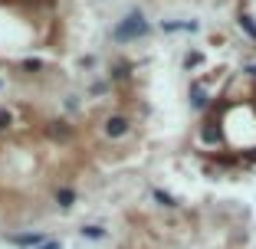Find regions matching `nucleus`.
<instances>
[{"mask_svg": "<svg viewBox=\"0 0 256 249\" xmlns=\"http://www.w3.org/2000/svg\"><path fill=\"white\" fill-rule=\"evenodd\" d=\"M151 33V23L144 20L142 10H132V13L125 16V20L115 23V30H112V39L115 43H132V39H142Z\"/></svg>", "mask_w": 256, "mask_h": 249, "instance_id": "f257e3e1", "label": "nucleus"}, {"mask_svg": "<svg viewBox=\"0 0 256 249\" xmlns=\"http://www.w3.org/2000/svg\"><path fill=\"white\" fill-rule=\"evenodd\" d=\"M220 138H224V128H220V121L217 118H207L200 125V141L204 144H217Z\"/></svg>", "mask_w": 256, "mask_h": 249, "instance_id": "f03ea898", "label": "nucleus"}, {"mask_svg": "<svg viewBox=\"0 0 256 249\" xmlns=\"http://www.w3.org/2000/svg\"><path fill=\"white\" fill-rule=\"evenodd\" d=\"M128 118L125 115H112V118H106V135L108 138H122V135H128Z\"/></svg>", "mask_w": 256, "mask_h": 249, "instance_id": "7ed1b4c3", "label": "nucleus"}, {"mask_svg": "<svg viewBox=\"0 0 256 249\" xmlns=\"http://www.w3.org/2000/svg\"><path fill=\"white\" fill-rule=\"evenodd\" d=\"M46 135L53 138V141H69V138H72V128H69V121H50V125H46Z\"/></svg>", "mask_w": 256, "mask_h": 249, "instance_id": "20e7f679", "label": "nucleus"}, {"mask_svg": "<svg viewBox=\"0 0 256 249\" xmlns=\"http://www.w3.org/2000/svg\"><path fill=\"white\" fill-rule=\"evenodd\" d=\"M10 243L14 246H26V249H40L46 243V236L43 233H16V236H10Z\"/></svg>", "mask_w": 256, "mask_h": 249, "instance_id": "39448f33", "label": "nucleus"}, {"mask_svg": "<svg viewBox=\"0 0 256 249\" xmlns=\"http://www.w3.org/2000/svg\"><path fill=\"white\" fill-rule=\"evenodd\" d=\"M207 102H210V98H207V89H204L200 82H194L190 85V108H194V112H204Z\"/></svg>", "mask_w": 256, "mask_h": 249, "instance_id": "423d86ee", "label": "nucleus"}, {"mask_svg": "<svg viewBox=\"0 0 256 249\" xmlns=\"http://www.w3.org/2000/svg\"><path fill=\"white\" fill-rule=\"evenodd\" d=\"M56 204H60V207H72L76 204V190L60 187V190H56Z\"/></svg>", "mask_w": 256, "mask_h": 249, "instance_id": "0eeeda50", "label": "nucleus"}, {"mask_svg": "<svg viewBox=\"0 0 256 249\" xmlns=\"http://www.w3.org/2000/svg\"><path fill=\"white\" fill-rule=\"evenodd\" d=\"M20 69L26 72V76H36V72H43V59H23Z\"/></svg>", "mask_w": 256, "mask_h": 249, "instance_id": "6e6552de", "label": "nucleus"}, {"mask_svg": "<svg viewBox=\"0 0 256 249\" xmlns=\"http://www.w3.org/2000/svg\"><path fill=\"white\" fill-rule=\"evenodd\" d=\"M79 233H82L86 240H106V230H102V227H82Z\"/></svg>", "mask_w": 256, "mask_h": 249, "instance_id": "1a4fd4ad", "label": "nucleus"}, {"mask_svg": "<svg viewBox=\"0 0 256 249\" xmlns=\"http://www.w3.org/2000/svg\"><path fill=\"white\" fill-rule=\"evenodd\" d=\"M154 200H158L161 207H171V210H174V207H178V200H174L171 194H164V190H154Z\"/></svg>", "mask_w": 256, "mask_h": 249, "instance_id": "9d476101", "label": "nucleus"}, {"mask_svg": "<svg viewBox=\"0 0 256 249\" xmlns=\"http://www.w3.org/2000/svg\"><path fill=\"white\" fill-rule=\"evenodd\" d=\"M128 76V62H115L112 66V79H125Z\"/></svg>", "mask_w": 256, "mask_h": 249, "instance_id": "9b49d317", "label": "nucleus"}, {"mask_svg": "<svg viewBox=\"0 0 256 249\" xmlns=\"http://www.w3.org/2000/svg\"><path fill=\"white\" fill-rule=\"evenodd\" d=\"M10 121H14V115H10L7 108H0V131H4V128H10Z\"/></svg>", "mask_w": 256, "mask_h": 249, "instance_id": "f8f14e48", "label": "nucleus"}, {"mask_svg": "<svg viewBox=\"0 0 256 249\" xmlns=\"http://www.w3.org/2000/svg\"><path fill=\"white\" fill-rule=\"evenodd\" d=\"M197 62H200V53H190V56H188V59H184V66H188V69H190V66H197Z\"/></svg>", "mask_w": 256, "mask_h": 249, "instance_id": "ddd939ff", "label": "nucleus"}, {"mask_svg": "<svg viewBox=\"0 0 256 249\" xmlns=\"http://www.w3.org/2000/svg\"><path fill=\"white\" fill-rule=\"evenodd\" d=\"M40 249H62V246H60V243H53V240H46V243H43Z\"/></svg>", "mask_w": 256, "mask_h": 249, "instance_id": "4468645a", "label": "nucleus"}, {"mask_svg": "<svg viewBox=\"0 0 256 249\" xmlns=\"http://www.w3.org/2000/svg\"><path fill=\"white\" fill-rule=\"evenodd\" d=\"M246 72H250V76H256V62H250V66H246Z\"/></svg>", "mask_w": 256, "mask_h": 249, "instance_id": "2eb2a0df", "label": "nucleus"}]
</instances>
